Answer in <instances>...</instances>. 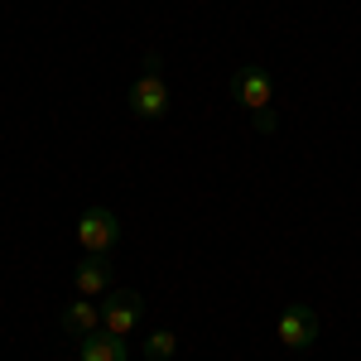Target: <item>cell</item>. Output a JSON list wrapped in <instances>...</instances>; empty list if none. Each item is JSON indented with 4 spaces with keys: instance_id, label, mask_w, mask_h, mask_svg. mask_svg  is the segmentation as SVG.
<instances>
[{
    "instance_id": "8992f818",
    "label": "cell",
    "mask_w": 361,
    "mask_h": 361,
    "mask_svg": "<svg viewBox=\"0 0 361 361\" xmlns=\"http://www.w3.org/2000/svg\"><path fill=\"white\" fill-rule=\"evenodd\" d=\"M78 357L82 361H130V352H126V337H116V333H87L82 337V347H78Z\"/></svg>"
},
{
    "instance_id": "9c48e42d",
    "label": "cell",
    "mask_w": 361,
    "mask_h": 361,
    "mask_svg": "<svg viewBox=\"0 0 361 361\" xmlns=\"http://www.w3.org/2000/svg\"><path fill=\"white\" fill-rule=\"evenodd\" d=\"M173 352H178V337L169 333V328H159V333L145 337V357H149V361H169Z\"/></svg>"
},
{
    "instance_id": "3957f363",
    "label": "cell",
    "mask_w": 361,
    "mask_h": 361,
    "mask_svg": "<svg viewBox=\"0 0 361 361\" xmlns=\"http://www.w3.org/2000/svg\"><path fill=\"white\" fill-rule=\"evenodd\" d=\"M78 241H82L87 255H106L121 241V222H116L111 207H87L78 217Z\"/></svg>"
},
{
    "instance_id": "52a82bcc",
    "label": "cell",
    "mask_w": 361,
    "mask_h": 361,
    "mask_svg": "<svg viewBox=\"0 0 361 361\" xmlns=\"http://www.w3.org/2000/svg\"><path fill=\"white\" fill-rule=\"evenodd\" d=\"M73 284H78V294H82V299H97V294H106V284H111V260H102V255H87L82 265H78V275H73Z\"/></svg>"
},
{
    "instance_id": "ba28073f",
    "label": "cell",
    "mask_w": 361,
    "mask_h": 361,
    "mask_svg": "<svg viewBox=\"0 0 361 361\" xmlns=\"http://www.w3.org/2000/svg\"><path fill=\"white\" fill-rule=\"evenodd\" d=\"M58 323H63V333H68V337H87V333L102 328V308L92 304V299H73V304L63 308Z\"/></svg>"
},
{
    "instance_id": "5b68a950",
    "label": "cell",
    "mask_w": 361,
    "mask_h": 361,
    "mask_svg": "<svg viewBox=\"0 0 361 361\" xmlns=\"http://www.w3.org/2000/svg\"><path fill=\"white\" fill-rule=\"evenodd\" d=\"M140 313H145V299H140L135 289H116L111 299L102 304V328L116 337H130L140 323Z\"/></svg>"
},
{
    "instance_id": "277c9868",
    "label": "cell",
    "mask_w": 361,
    "mask_h": 361,
    "mask_svg": "<svg viewBox=\"0 0 361 361\" xmlns=\"http://www.w3.org/2000/svg\"><path fill=\"white\" fill-rule=\"evenodd\" d=\"M318 333H323V323H318L313 304H289L279 313V342H284L289 352H308V347L318 342Z\"/></svg>"
},
{
    "instance_id": "7a4b0ae2",
    "label": "cell",
    "mask_w": 361,
    "mask_h": 361,
    "mask_svg": "<svg viewBox=\"0 0 361 361\" xmlns=\"http://www.w3.org/2000/svg\"><path fill=\"white\" fill-rule=\"evenodd\" d=\"M231 102L250 116H265L275 106V78L265 68H236L231 73Z\"/></svg>"
},
{
    "instance_id": "6da1fadb",
    "label": "cell",
    "mask_w": 361,
    "mask_h": 361,
    "mask_svg": "<svg viewBox=\"0 0 361 361\" xmlns=\"http://www.w3.org/2000/svg\"><path fill=\"white\" fill-rule=\"evenodd\" d=\"M130 111L140 121H159L169 111V82L159 78V54L145 58V73L130 82Z\"/></svg>"
}]
</instances>
